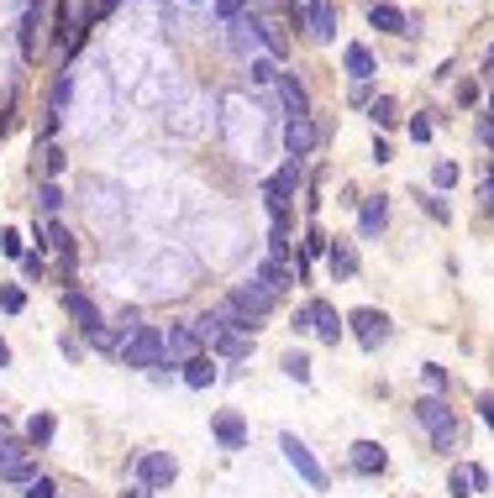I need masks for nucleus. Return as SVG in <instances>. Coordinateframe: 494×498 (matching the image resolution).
I'll use <instances>...</instances> for the list:
<instances>
[{"label": "nucleus", "instance_id": "14", "mask_svg": "<svg viewBox=\"0 0 494 498\" xmlns=\"http://www.w3.org/2000/svg\"><path fill=\"white\" fill-rule=\"evenodd\" d=\"M236 305H242V310L253 315V320H263V315H274V305H279V299H274V294L263 289L258 278H247V284H236V294H232Z\"/></svg>", "mask_w": 494, "mask_h": 498}, {"label": "nucleus", "instance_id": "41", "mask_svg": "<svg viewBox=\"0 0 494 498\" xmlns=\"http://www.w3.org/2000/svg\"><path fill=\"white\" fill-rule=\"evenodd\" d=\"M0 252L5 257H22V231H0Z\"/></svg>", "mask_w": 494, "mask_h": 498}, {"label": "nucleus", "instance_id": "7", "mask_svg": "<svg viewBox=\"0 0 494 498\" xmlns=\"http://www.w3.org/2000/svg\"><path fill=\"white\" fill-rule=\"evenodd\" d=\"M316 142H321V126L310 121V116H289V121H284V152H289V163L310 158Z\"/></svg>", "mask_w": 494, "mask_h": 498}, {"label": "nucleus", "instance_id": "17", "mask_svg": "<svg viewBox=\"0 0 494 498\" xmlns=\"http://www.w3.org/2000/svg\"><path fill=\"white\" fill-rule=\"evenodd\" d=\"M232 47L236 53H258L263 47V16H236L232 21Z\"/></svg>", "mask_w": 494, "mask_h": 498}, {"label": "nucleus", "instance_id": "27", "mask_svg": "<svg viewBox=\"0 0 494 498\" xmlns=\"http://www.w3.org/2000/svg\"><path fill=\"white\" fill-rule=\"evenodd\" d=\"M284 378H295V383H310V357L305 352H284Z\"/></svg>", "mask_w": 494, "mask_h": 498}, {"label": "nucleus", "instance_id": "3", "mask_svg": "<svg viewBox=\"0 0 494 498\" xmlns=\"http://www.w3.org/2000/svg\"><path fill=\"white\" fill-rule=\"evenodd\" d=\"M279 451H284V462H289V467H295V472H300V478L310 482L316 493H321V488H326V467L310 457V446H305L295 431H284V436H279Z\"/></svg>", "mask_w": 494, "mask_h": 498}, {"label": "nucleus", "instance_id": "5", "mask_svg": "<svg viewBox=\"0 0 494 498\" xmlns=\"http://www.w3.org/2000/svg\"><path fill=\"white\" fill-rule=\"evenodd\" d=\"M295 189H300V163H284L268 184H263V205L268 215H289V200H295Z\"/></svg>", "mask_w": 494, "mask_h": 498}, {"label": "nucleus", "instance_id": "51", "mask_svg": "<svg viewBox=\"0 0 494 498\" xmlns=\"http://www.w3.org/2000/svg\"><path fill=\"white\" fill-rule=\"evenodd\" d=\"M121 498H158V493H148L142 482H127V488H121Z\"/></svg>", "mask_w": 494, "mask_h": 498}, {"label": "nucleus", "instance_id": "8", "mask_svg": "<svg viewBox=\"0 0 494 498\" xmlns=\"http://www.w3.org/2000/svg\"><path fill=\"white\" fill-rule=\"evenodd\" d=\"M190 357H200V336L190 331V326H169V331H163V368H184V362H190Z\"/></svg>", "mask_w": 494, "mask_h": 498}, {"label": "nucleus", "instance_id": "29", "mask_svg": "<svg viewBox=\"0 0 494 498\" xmlns=\"http://www.w3.org/2000/svg\"><path fill=\"white\" fill-rule=\"evenodd\" d=\"M58 205H64V194H58V184L47 179V184L37 189V215H47V221H53V215H58Z\"/></svg>", "mask_w": 494, "mask_h": 498}, {"label": "nucleus", "instance_id": "16", "mask_svg": "<svg viewBox=\"0 0 494 498\" xmlns=\"http://www.w3.org/2000/svg\"><path fill=\"white\" fill-rule=\"evenodd\" d=\"M384 226H389V200L384 194H368L363 210H358V236L368 242V236H379Z\"/></svg>", "mask_w": 494, "mask_h": 498}, {"label": "nucleus", "instance_id": "37", "mask_svg": "<svg viewBox=\"0 0 494 498\" xmlns=\"http://www.w3.org/2000/svg\"><path fill=\"white\" fill-rule=\"evenodd\" d=\"M68 89H74V79H68V74H58V79H53V105H47V110H58V116H64Z\"/></svg>", "mask_w": 494, "mask_h": 498}, {"label": "nucleus", "instance_id": "23", "mask_svg": "<svg viewBox=\"0 0 494 498\" xmlns=\"http://www.w3.org/2000/svg\"><path fill=\"white\" fill-rule=\"evenodd\" d=\"M215 378H221V373H215V357L200 352V357H190V362H184V383H190V389H211Z\"/></svg>", "mask_w": 494, "mask_h": 498}, {"label": "nucleus", "instance_id": "49", "mask_svg": "<svg viewBox=\"0 0 494 498\" xmlns=\"http://www.w3.org/2000/svg\"><path fill=\"white\" fill-rule=\"evenodd\" d=\"M368 95H373V79H368V84H352V105H368Z\"/></svg>", "mask_w": 494, "mask_h": 498}, {"label": "nucleus", "instance_id": "50", "mask_svg": "<svg viewBox=\"0 0 494 498\" xmlns=\"http://www.w3.org/2000/svg\"><path fill=\"white\" fill-rule=\"evenodd\" d=\"M64 357H68V362H79V357H85V347H79L74 336H64Z\"/></svg>", "mask_w": 494, "mask_h": 498}, {"label": "nucleus", "instance_id": "20", "mask_svg": "<svg viewBox=\"0 0 494 498\" xmlns=\"http://www.w3.org/2000/svg\"><path fill=\"white\" fill-rule=\"evenodd\" d=\"M279 100H284V110H289V116H310V95H305V84L295 79V74H279Z\"/></svg>", "mask_w": 494, "mask_h": 498}, {"label": "nucleus", "instance_id": "1", "mask_svg": "<svg viewBox=\"0 0 494 498\" xmlns=\"http://www.w3.org/2000/svg\"><path fill=\"white\" fill-rule=\"evenodd\" d=\"M415 420L426 425V436L436 451H452V441H457V415L447 410V399L431 394V399H415Z\"/></svg>", "mask_w": 494, "mask_h": 498}, {"label": "nucleus", "instance_id": "44", "mask_svg": "<svg viewBox=\"0 0 494 498\" xmlns=\"http://www.w3.org/2000/svg\"><path fill=\"white\" fill-rule=\"evenodd\" d=\"M43 168H47V173H58V168H64V152H58L53 142L43 147Z\"/></svg>", "mask_w": 494, "mask_h": 498}, {"label": "nucleus", "instance_id": "31", "mask_svg": "<svg viewBox=\"0 0 494 498\" xmlns=\"http://www.w3.org/2000/svg\"><path fill=\"white\" fill-rule=\"evenodd\" d=\"M190 331L200 336V347H205V341H215V336H221V320H215V310L194 315V320H190Z\"/></svg>", "mask_w": 494, "mask_h": 498}, {"label": "nucleus", "instance_id": "45", "mask_svg": "<svg viewBox=\"0 0 494 498\" xmlns=\"http://www.w3.org/2000/svg\"><path fill=\"white\" fill-rule=\"evenodd\" d=\"M478 147H484V152H494V121H489V116L478 121Z\"/></svg>", "mask_w": 494, "mask_h": 498}, {"label": "nucleus", "instance_id": "18", "mask_svg": "<svg viewBox=\"0 0 494 498\" xmlns=\"http://www.w3.org/2000/svg\"><path fill=\"white\" fill-rule=\"evenodd\" d=\"M342 68H347V79L352 84H368L373 74H379V68H373V53H368L363 42H352V47L342 53Z\"/></svg>", "mask_w": 494, "mask_h": 498}, {"label": "nucleus", "instance_id": "2", "mask_svg": "<svg viewBox=\"0 0 494 498\" xmlns=\"http://www.w3.org/2000/svg\"><path fill=\"white\" fill-rule=\"evenodd\" d=\"M121 368H163V331L158 326H137L121 341Z\"/></svg>", "mask_w": 494, "mask_h": 498}, {"label": "nucleus", "instance_id": "42", "mask_svg": "<svg viewBox=\"0 0 494 498\" xmlns=\"http://www.w3.org/2000/svg\"><path fill=\"white\" fill-rule=\"evenodd\" d=\"M478 205L494 215V173H484V179H478Z\"/></svg>", "mask_w": 494, "mask_h": 498}, {"label": "nucleus", "instance_id": "25", "mask_svg": "<svg viewBox=\"0 0 494 498\" xmlns=\"http://www.w3.org/2000/svg\"><path fill=\"white\" fill-rule=\"evenodd\" d=\"M368 121L379 126V131H389V126L400 121V105H394V95H379V100H368Z\"/></svg>", "mask_w": 494, "mask_h": 498}, {"label": "nucleus", "instance_id": "48", "mask_svg": "<svg viewBox=\"0 0 494 498\" xmlns=\"http://www.w3.org/2000/svg\"><path fill=\"white\" fill-rule=\"evenodd\" d=\"M295 336H310V310H305V305L295 310Z\"/></svg>", "mask_w": 494, "mask_h": 498}, {"label": "nucleus", "instance_id": "26", "mask_svg": "<svg viewBox=\"0 0 494 498\" xmlns=\"http://www.w3.org/2000/svg\"><path fill=\"white\" fill-rule=\"evenodd\" d=\"M53 436H58V420L47 415V410H43V415H32V420H26V446H47Z\"/></svg>", "mask_w": 494, "mask_h": 498}, {"label": "nucleus", "instance_id": "28", "mask_svg": "<svg viewBox=\"0 0 494 498\" xmlns=\"http://www.w3.org/2000/svg\"><path fill=\"white\" fill-rule=\"evenodd\" d=\"M447 493L452 498H473V467H452L447 472Z\"/></svg>", "mask_w": 494, "mask_h": 498}, {"label": "nucleus", "instance_id": "35", "mask_svg": "<svg viewBox=\"0 0 494 498\" xmlns=\"http://www.w3.org/2000/svg\"><path fill=\"white\" fill-rule=\"evenodd\" d=\"M431 184H436V189H452V184H457V163H452V158H442V163L431 168Z\"/></svg>", "mask_w": 494, "mask_h": 498}, {"label": "nucleus", "instance_id": "36", "mask_svg": "<svg viewBox=\"0 0 494 498\" xmlns=\"http://www.w3.org/2000/svg\"><path fill=\"white\" fill-rule=\"evenodd\" d=\"M211 5H215V16L226 21V26H232L236 16H247V0H211Z\"/></svg>", "mask_w": 494, "mask_h": 498}, {"label": "nucleus", "instance_id": "34", "mask_svg": "<svg viewBox=\"0 0 494 498\" xmlns=\"http://www.w3.org/2000/svg\"><path fill=\"white\" fill-rule=\"evenodd\" d=\"M0 310H5V315H22L26 310V294L16 289V284H5V289H0Z\"/></svg>", "mask_w": 494, "mask_h": 498}, {"label": "nucleus", "instance_id": "53", "mask_svg": "<svg viewBox=\"0 0 494 498\" xmlns=\"http://www.w3.org/2000/svg\"><path fill=\"white\" fill-rule=\"evenodd\" d=\"M116 5H121V0H100V11H116Z\"/></svg>", "mask_w": 494, "mask_h": 498}, {"label": "nucleus", "instance_id": "10", "mask_svg": "<svg viewBox=\"0 0 494 498\" xmlns=\"http://www.w3.org/2000/svg\"><path fill=\"white\" fill-rule=\"evenodd\" d=\"M64 315L79 326L85 336H95L100 326H106V315H100V305L89 299V294H79V289H64Z\"/></svg>", "mask_w": 494, "mask_h": 498}, {"label": "nucleus", "instance_id": "9", "mask_svg": "<svg viewBox=\"0 0 494 498\" xmlns=\"http://www.w3.org/2000/svg\"><path fill=\"white\" fill-rule=\"evenodd\" d=\"M305 310H310V336H316V341H326V347H337V341H342L347 320L331 310L326 299H305Z\"/></svg>", "mask_w": 494, "mask_h": 498}, {"label": "nucleus", "instance_id": "33", "mask_svg": "<svg viewBox=\"0 0 494 498\" xmlns=\"http://www.w3.org/2000/svg\"><path fill=\"white\" fill-rule=\"evenodd\" d=\"M22 493H26V498H58V482H53V478H47V472H37V478H32V482H26V488H22Z\"/></svg>", "mask_w": 494, "mask_h": 498}, {"label": "nucleus", "instance_id": "32", "mask_svg": "<svg viewBox=\"0 0 494 498\" xmlns=\"http://www.w3.org/2000/svg\"><path fill=\"white\" fill-rule=\"evenodd\" d=\"M0 478H5V482H16V488H26V482L37 478V462H32V457H22V462H16V467H5Z\"/></svg>", "mask_w": 494, "mask_h": 498}, {"label": "nucleus", "instance_id": "52", "mask_svg": "<svg viewBox=\"0 0 494 498\" xmlns=\"http://www.w3.org/2000/svg\"><path fill=\"white\" fill-rule=\"evenodd\" d=\"M0 368H11V347L5 341H0Z\"/></svg>", "mask_w": 494, "mask_h": 498}, {"label": "nucleus", "instance_id": "39", "mask_svg": "<svg viewBox=\"0 0 494 498\" xmlns=\"http://www.w3.org/2000/svg\"><path fill=\"white\" fill-rule=\"evenodd\" d=\"M274 79H279V68L268 58H253V84H274Z\"/></svg>", "mask_w": 494, "mask_h": 498}, {"label": "nucleus", "instance_id": "19", "mask_svg": "<svg viewBox=\"0 0 494 498\" xmlns=\"http://www.w3.org/2000/svg\"><path fill=\"white\" fill-rule=\"evenodd\" d=\"M253 278H258L263 289L279 299V294L289 289V284H295V268H289V263H274V257H268V263H258V273H253Z\"/></svg>", "mask_w": 494, "mask_h": 498}, {"label": "nucleus", "instance_id": "40", "mask_svg": "<svg viewBox=\"0 0 494 498\" xmlns=\"http://www.w3.org/2000/svg\"><path fill=\"white\" fill-rule=\"evenodd\" d=\"M410 137H415V142H431V116H426V110H421V116H410Z\"/></svg>", "mask_w": 494, "mask_h": 498}, {"label": "nucleus", "instance_id": "24", "mask_svg": "<svg viewBox=\"0 0 494 498\" xmlns=\"http://www.w3.org/2000/svg\"><path fill=\"white\" fill-rule=\"evenodd\" d=\"M326 268L337 273V278H352V273H358V252L347 247V242H331V252H326Z\"/></svg>", "mask_w": 494, "mask_h": 498}, {"label": "nucleus", "instance_id": "6", "mask_svg": "<svg viewBox=\"0 0 494 498\" xmlns=\"http://www.w3.org/2000/svg\"><path fill=\"white\" fill-rule=\"evenodd\" d=\"M347 326H352V336H358L363 352H379V347L389 341V315L384 310H352L347 315Z\"/></svg>", "mask_w": 494, "mask_h": 498}, {"label": "nucleus", "instance_id": "21", "mask_svg": "<svg viewBox=\"0 0 494 498\" xmlns=\"http://www.w3.org/2000/svg\"><path fill=\"white\" fill-rule=\"evenodd\" d=\"M211 357H226V362H242V357H253V336L221 331V336L211 341Z\"/></svg>", "mask_w": 494, "mask_h": 498}, {"label": "nucleus", "instance_id": "46", "mask_svg": "<svg viewBox=\"0 0 494 498\" xmlns=\"http://www.w3.org/2000/svg\"><path fill=\"white\" fill-rule=\"evenodd\" d=\"M426 383H431V389H447V373H442L436 362H426Z\"/></svg>", "mask_w": 494, "mask_h": 498}, {"label": "nucleus", "instance_id": "15", "mask_svg": "<svg viewBox=\"0 0 494 498\" xmlns=\"http://www.w3.org/2000/svg\"><path fill=\"white\" fill-rule=\"evenodd\" d=\"M368 26H373V32H394V37H405L410 16L400 11V5H389V0H373V5H368Z\"/></svg>", "mask_w": 494, "mask_h": 498}, {"label": "nucleus", "instance_id": "4", "mask_svg": "<svg viewBox=\"0 0 494 498\" xmlns=\"http://www.w3.org/2000/svg\"><path fill=\"white\" fill-rule=\"evenodd\" d=\"M131 472H137V482H142L148 493H158V488H169V482L179 478V462H173L169 451H142Z\"/></svg>", "mask_w": 494, "mask_h": 498}, {"label": "nucleus", "instance_id": "13", "mask_svg": "<svg viewBox=\"0 0 494 498\" xmlns=\"http://www.w3.org/2000/svg\"><path fill=\"white\" fill-rule=\"evenodd\" d=\"M352 472H358V478H379V472H384L389 467V451L384 446H379V441H352Z\"/></svg>", "mask_w": 494, "mask_h": 498}, {"label": "nucleus", "instance_id": "11", "mask_svg": "<svg viewBox=\"0 0 494 498\" xmlns=\"http://www.w3.org/2000/svg\"><path fill=\"white\" fill-rule=\"evenodd\" d=\"M305 37H316V42L337 37V0H310L305 5Z\"/></svg>", "mask_w": 494, "mask_h": 498}, {"label": "nucleus", "instance_id": "38", "mask_svg": "<svg viewBox=\"0 0 494 498\" xmlns=\"http://www.w3.org/2000/svg\"><path fill=\"white\" fill-rule=\"evenodd\" d=\"M263 47H268L274 58H284V53H289V42H284V32H274L268 21H263Z\"/></svg>", "mask_w": 494, "mask_h": 498}, {"label": "nucleus", "instance_id": "47", "mask_svg": "<svg viewBox=\"0 0 494 498\" xmlns=\"http://www.w3.org/2000/svg\"><path fill=\"white\" fill-rule=\"evenodd\" d=\"M478 415H484V425H494V394H478Z\"/></svg>", "mask_w": 494, "mask_h": 498}, {"label": "nucleus", "instance_id": "43", "mask_svg": "<svg viewBox=\"0 0 494 498\" xmlns=\"http://www.w3.org/2000/svg\"><path fill=\"white\" fill-rule=\"evenodd\" d=\"M426 210H431V221H452V210H447L442 194H426Z\"/></svg>", "mask_w": 494, "mask_h": 498}, {"label": "nucleus", "instance_id": "54", "mask_svg": "<svg viewBox=\"0 0 494 498\" xmlns=\"http://www.w3.org/2000/svg\"><path fill=\"white\" fill-rule=\"evenodd\" d=\"M489 121H494V89H489Z\"/></svg>", "mask_w": 494, "mask_h": 498}, {"label": "nucleus", "instance_id": "12", "mask_svg": "<svg viewBox=\"0 0 494 498\" xmlns=\"http://www.w3.org/2000/svg\"><path fill=\"white\" fill-rule=\"evenodd\" d=\"M211 436L226 446V451H242L247 446V420L236 415V410H221V415H211Z\"/></svg>", "mask_w": 494, "mask_h": 498}, {"label": "nucleus", "instance_id": "22", "mask_svg": "<svg viewBox=\"0 0 494 498\" xmlns=\"http://www.w3.org/2000/svg\"><path fill=\"white\" fill-rule=\"evenodd\" d=\"M37 26H43V0H26V16H22V58H37Z\"/></svg>", "mask_w": 494, "mask_h": 498}, {"label": "nucleus", "instance_id": "30", "mask_svg": "<svg viewBox=\"0 0 494 498\" xmlns=\"http://www.w3.org/2000/svg\"><path fill=\"white\" fill-rule=\"evenodd\" d=\"M326 252H331V242H326V231H321V226H310V231H305V257H300V263L310 268V257H326Z\"/></svg>", "mask_w": 494, "mask_h": 498}]
</instances>
